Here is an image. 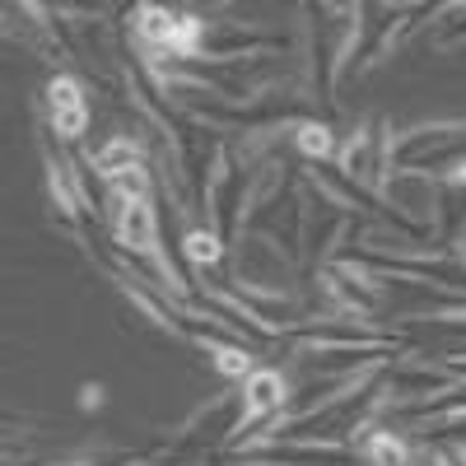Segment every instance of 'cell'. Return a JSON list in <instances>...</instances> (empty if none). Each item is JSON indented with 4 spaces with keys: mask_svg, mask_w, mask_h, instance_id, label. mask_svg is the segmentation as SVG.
<instances>
[{
    "mask_svg": "<svg viewBox=\"0 0 466 466\" xmlns=\"http://www.w3.org/2000/svg\"><path fill=\"white\" fill-rule=\"evenodd\" d=\"M364 452H369V466H410L406 443H401L397 434H387V430H382V434H373Z\"/></svg>",
    "mask_w": 466,
    "mask_h": 466,
    "instance_id": "cell-5",
    "label": "cell"
},
{
    "mask_svg": "<svg viewBox=\"0 0 466 466\" xmlns=\"http://www.w3.org/2000/svg\"><path fill=\"white\" fill-rule=\"evenodd\" d=\"M243 392H248V406H243V415H238V424H233V430H252V424L261 420V415H270V410H280L285 406V378L276 373V369H252L248 373V387H243Z\"/></svg>",
    "mask_w": 466,
    "mask_h": 466,
    "instance_id": "cell-2",
    "label": "cell"
},
{
    "mask_svg": "<svg viewBox=\"0 0 466 466\" xmlns=\"http://www.w3.org/2000/svg\"><path fill=\"white\" fill-rule=\"evenodd\" d=\"M136 159H140V149H136V140H131V136H116V140H107L98 154H89L94 173H98V177H107V182L127 177V173L136 168Z\"/></svg>",
    "mask_w": 466,
    "mask_h": 466,
    "instance_id": "cell-4",
    "label": "cell"
},
{
    "mask_svg": "<svg viewBox=\"0 0 466 466\" xmlns=\"http://www.w3.org/2000/svg\"><path fill=\"white\" fill-rule=\"evenodd\" d=\"M116 243L131 248V252H140V257H149L154 266H159L164 285L177 289V276L168 270V261H164V252H159V228H154V206H149V197H116Z\"/></svg>",
    "mask_w": 466,
    "mask_h": 466,
    "instance_id": "cell-1",
    "label": "cell"
},
{
    "mask_svg": "<svg viewBox=\"0 0 466 466\" xmlns=\"http://www.w3.org/2000/svg\"><path fill=\"white\" fill-rule=\"evenodd\" d=\"M299 149L308 154V159H327V154L336 149V140H331V131H327V127L303 122V127H299Z\"/></svg>",
    "mask_w": 466,
    "mask_h": 466,
    "instance_id": "cell-7",
    "label": "cell"
},
{
    "mask_svg": "<svg viewBox=\"0 0 466 466\" xmlns=\"http://www.w3.org/2000/svg\"><path fill=\"white\" fill-rule=\"evenodd\" d=\"M210 355H215V369L228 373V378H248L252 373V355L238 345H210Z\"/></svg>",
    "mask_w": 466,
    "mask_h": 466,
    "instance_id": "cell-6",
    "label": "cell"
},
{
    "mask_svg": "<svg viewBox=\"0 0 466 466\" xmlns=\"http://www.w3.org/2000/svg\"><path fill=\"white\" fill-rule=\"evenodd\" d=\"M187 257L197 261V266H215L219 261V243H215V233H187Z\"/></svg>",
    "mask_w": 466,
    "mask_h": 466,
    "instance_id": "cell-9",
    "label": "cell"
},
{
    "mask_svg": "<svg viewBox=\"0 0 466 466\" xmlns=\"http://www.w3.org/2000/svg\"><path fill=\"white\" fill-rule=\"evenodd\" d=\"M136 28H140V37H145L149 47L173 52V43H177V28H182V15L159 10V5H140V10H136Z\"/></svg>",
    "mask_w": 466,
    "mask_h": 466,
    "instance_id": "cell-3",
    "label": "cell"
},
{
    "mask_svg": "<svg viewBox=\"0 0 466 466\" xmlns=\"http://www.w3.org/2000/svg\"><path fill=\"white\" fill-rule=\"evenodd\" d=\"M47 98H52V112H61V107H85V94H80V85H75L70 75H56V80L47 85Z\"/></svg>",
    "mask_w": 466,
    "mask_h": 466,
    "instance_id": "cell-8",
    "label": "cell"
}]
</instances>
